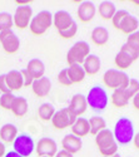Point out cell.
I'll use <instances>...</instances> for the list:
<instances>
[{
    "instance_id": "cell-36",
    "label": "cell",
    "mask_w": 139,
    "mask_h": 157,
    "mask_svg": "<svg viewBox=\"0 0 139 157\" xmlns=\"http://www.w3.org/2000/svg\"><path fill=\"white\" fill-rule=\"evenodd\" d=\"M127 93H128V96L130 97V99L139 92V81L138 79H134V78H130L129 79V84H128V87H127Z\"/></svg>"
},
{
    "instance_id": "cell-47",
    "label": "cell",
    "mask_w": 139,
    "mask_h": 157,
    "mask_svg": "<svg viewBox=\"0 0 139 157\" xmlns=\"http://www.w3.org/2000/svg\"><path fill=\"white\" fill-rule=\"evenodd\" d=\"M105 157H120L119 153H115V155H112V156H105Z\"/></svg>"
},
{
    "instance_id": "cell-29",
    "label": "cell",
    "mask_w": 139,
    "mask_h": 157,
    "mask_svg": "<svg viewBox=\"0 0 139 157\" xmlns=\"http://www.w3.org/2000/svg\"><path fill=\"white\" fill-rule=\"evenodd\" d=\"M54 113H55V108L50 103H43L38 108V116H39V118L42 121H45V122L52 121Z\"/></svg>"
},
{
    "instance_id": "cell-18",
    "label": "cell",
    "mask_w": 139,
    "mask_h": 157,
    "mask_svg": "<svg viewBox=\"0 0 139 157\" xmlns=\"http://www.w3.org/2000/svg\"><path fill=\"white\" fill-rule=\"evenodd\" d=\"M5 81H6V86L10 89V92L13 93L14 90H19L21 89V87H24V82H23V75L19 71H10L5 74Z\"/></svg>"
},
{
    "instance_id": "cell-17",
    "label": "cell",
    "mask_w": 139,
    "mask_h": 157,
    "mask_svg": "<svg viewBox=\"0 0 139 157\" xmlns=\"http://www.w3.org/2000/svg\"><path fill=\"white\" fill-rule=\"evenodd\" d=\"M100 65H102L100 58L95 54H89L83 62L82 67L86 75H95L100 71Z\"/></svg>"
},
{
    "instance_id": "cell-12",
    "label": "cell",
    "mask_w": 139,
    "mask_h": 157,
    "mask_svg": "<svg viewBox=\"0 0 139 157\" xmlns=\"http://www.w3.org/2000/svg\"><path fill=\"white\" fill-rule=\"evenodd\" d=\"M97 14V8L92 2H83L79 3L78 10H77V15L78 19L82 23H89L94 19Z\"/></svg>"
},
{
    "instance_id": "cell-20",
    "label": "cell",
    "mask_w": 139,
    "mask_h": 157,
    "mask_svg": "<svg viewBox=\"0 0 139 157\" xmlns=\"http://www.w3.org/2000/svg\"><path fill=\"white\" fill-rule=\"evenodd\" d=\"M71 135L77 136L78 138H83L89 135V122L84 117H78L71 126Z\"/></svg>"
},
{
    "instance_id": "cell-33",
    "label": "cell",
    "mask_w": 139,
    "mask_h": 157,
    "mask_svg": "<svg viewBox=\"0 0 139 157\" xmlns=\"http://www.w3.org/2000/svg\"><path fill=\"white\" fill-rule=\"evenodd\" d=\"M15 99V96L13 93H6V94H2L0 96V107L3 109L10 111L11 106H13V102Z\"/></svg>"
},
{
    "instance_id": "cell-21",
    "label": "cell",
    "mask_w": 139,
    "mask_h": 157,
    "mask_svg": "<svg viewBox=\"0 0 139 157\" xmlns=\"http://www.w3.org/2000/svg\"><path fill=\"white\" fill-rule=\"evenodd\" d=\"M67 72H68V77L71 82V84H78V83H82L84 79H85V72L83 69V67L80 64H71L67 68Z\"/></svg>"
},
{
    "instance_id": "cell-43",
    "label": "cell",
    "mask_w": 139,
    "mask_h": 157,
    "mask_svg": "<svg viewBox=\"0 0 139 157\" xmlns=\"http://www.w3.org/2000/svg\"><path fill=\"white\" fill-rule=\"evenodd\" d=\"M133 145L135 146V148L139 150V132L134 135V138H133Z\"/></svg>"
},
{
    "instance_id": "cell-30",
    "label": "cell",
    "mask_w": 139,
    "mask_h": 157,
    "mask_svg": "<svg viewBox=\"0 0 139 157\" xmlns=\"http://www.w3.org/2000/svg\"><path fill=\"white\" fill-rule=\"evenodd\" d=\"M114 63L118 67V71L123 72L124 69H128L130 67V65L133 64V60L130 58H128L127 56H124L123 53H120V52H118V54L114 58Z\"/></svg>"
},
{
    "instance_id": "cell-35",
    "label": "cell",
    "mask_w": 139,
    "mask_h": 157,
    "mask_svg": "<svg viewBox=\"0 0 139 157\" xmlns=\"http://www.w3.org/2000/svg\"><path fill=\"white\" fill-rule=\"evenodd\" d=\"M77 32H78V25H77V23L74 21L68 29L61 30V32H58V33H59L60 38H63V39H71L73 36H75Z\"/></svg>"
},
{
    "instance_id": "cell-7",
    "label": "cell",
    "mask_w": 139,
    "mask_h": 157,
    "mask_svg": "<svg viewBox=\"0 0 139 157\" xmlns=\"http://www.w3.org/2000/svg\"><path fill=\"white\" fill-rule=\"evenodd\" d=\"M77 118L78 117L75 116L68 107H65V108H61L59 111H55L53 118H52V124L57 129H65L68 127H71Z\"/></svg>"
},
{
    "instance_id": "cell-23",
    "label": "cell",
    "mask_w": 139,
    "mask_h": 157,
    "mask_svg": "<svg viewBox=\"0 0 139 157\" xmlns=\"http://www.w3.org/2000/svg\"><path fill=\"white\" fill-rule=\"evenodd\" d=\"M18 136V128L13 123H6L0 128V140L3 143H13Z\"/></svg>"
},
{
    "instance_id": "cell-34",
    "label": "cell",
    "mask_w": 139,
    "mask_h": 157,
    "mask_svg": "<svg viewBox=\"0 0 139 157\" xmlns=\"http://www.w3.org/2000/svg\"><path fill=\"white\" fill-rule=\"evenodd\" d=\"M120 53H123L124 56H127L128 58H130L133 62H135L138 58H139V52H137L135 49H133L132 47H129L128 44H124V45H122V48H120Z\"/></svg>"
},
{
    "instance_id": "cell-3",
    "label": "cell",
    "mask_w": 139,
    "mask_h": 157,
    "mask_svg": "<svg viewBox=\"0 0 139 157\" xmlns=\"http://www.w3.org/2000/svg\"><path fill=\"white\" fill-rule=\"evenodd\" d=\"M95 145L99 150V152L102 153V156H112L118 153V143L114 140L113 132L110 129L105 128L95 136Z\"/></svg>"
},
{
    "instance_id": "cell-11",
    "label": "cell",
    "mask_w": 139,
    "mask_h": 157,
    "mask_svg": "<svg viewBox=\"0 0 139 157\" xmlns=\"http://www.w3.org/2000/svg\"><path fill=\"white\" fill-rule=\"evenodd\" d=\"M35 152L39 157H54L58 152V145L53 138L43 137L35 145Z\"/></svg>"
},
{
    "instance_id": "cell-10",
    "label": "cell",
    "mask_w": 139,
    "mask_h": 157,
    "mask_svg": "<svg viewBox=\"0 0 139 157\" xmlns=\"http://www.w3.org/2000/svg\"><path fill=\"white\" fill-rule=\"evenodd\" d=\"M0 44L8 54H14L20 48V39L13 33V30L0 32Z\"/></svg>"
},
{
    "instance_id": "cell-4",
    "label": "cell",
    "mask_w": 139,
    "mask_h": 157,
    "mask_svg": "<svg viewBox=\"0 0 139 157\" xmlns=\"http://www.w3.org/2000/svg\"><path fill=\"white\" fill-rule=\"evenodd\" d=\"M52 25H53V14L48 10H42L31 18L28 28L31 32V34L39 36L45 34Z\"/></svg>"
},
{
    "instance_id": "cell-19",
    "label": "cell",
    "mask_w": 139,
    "mask_h": 157,
    "mask_svg": "<svg viewBox=\"0 0 139 157\" xmlns=\"http://www.w3.org/2000/svg\"><path fill=\"white\" fill-rule=\"evenodd\" d=\"M27 72L31 75V78L35 81V79H39V78L44 77V73H45V65L44 63L38 59V58H34L28 62V65H27Z\"/></svg>"
},
{
    "instance_id": "cell-46",
    "label": "cell",
    "mask_w": 139,
    "mask_h": 157,
    "mask_svg": "<svg viewBox=\"0 0 139 157\" xmlns=\"http://www.w3.org/2000/svg\"><path fill=\"white\" fill-rule=\"evenodd\" d=\"M33 2H31V0H28V2H19V0H18V2H16V4L19 5V6H21V5H30Z\"/></svg>"
},
{
    "instance_id": "cell-13",
    "label": "cell",
    "mask_w": 139,
    "mask_h": 157,
    "mask_svg": "<svg viewBox=\"0 0 139 157\" xmlns=\"http://www.w3.org/2000/svg\"><path fill=\"white\" fill-rule=\"evenodd\" d=\"M73 23H74L73 17L65 10H58L53 14V25L57 28L58 32L68 29Z\"/></svg>"
},
{
    "instance_id": "cell-27",
    "label": "cell",
    "mask_w": 139,
    "mask_h": 157,
    "mask_svg": "<svg viewBox=\"0 0 139 157\" xmlns=\"http://www.w3.org/2000/svg\"><path fill=\"white\" fill-rule=\"evenodd\" d=\"M115 11H117L115 4L112 2H102L98 5V14L104 20H112Z\"/></svg>"
},
{
    "instance_id": "cell-28",
    "label": "cell",
    "mask_w": 139,
    "mask_h": 157,
    "mask_svg": "<svg viewBox=\"0 0 139 157\" xmlns=\"http://www.w3.org/2000/svg\"><path fill=\"white\" fill-rule=\"evenodd\" d=\"M88 122H89V135L92 136H97L100 131L107 128L105 120L100 116H93L92 118L88 120Z\"/></svg>"
},
{
    "instance_id": "cell-9",
    "label": "cell",
    "mask_w": 139,
    "mask_h": 157,
    "mask_svg": "<svg viewBox=\"0 0 139 157\" xmlns=\"http://www.w3.org/2000/svg\"><path fill=\"white\" fill-rule=\"evenodd\" d=\"M33 18V9L30 5H21L15 9V13L13 15L14 27L18 29H25L29 27L30 20Z\"/></svg>"
},
{
    "instance_id": "cell-45",
    "label": "cell",
    "mask_w": 139,
    "mask_h": 157,
    "mask_svg": "<svg viewBox=\"0 0 139 157\" xmlns=\"http://www.w3.org/2000/svg\"><path fill=\"white\" fill-rule=\"evenodd\" d=\"M5 156V145L0 141V157H4Z\"/></svg>"
},
{
    "instance_id": "cell-49",
    "label": "cell",
    "mask_w": 139,
    "mask_h": 157,
    "mask_svg": "<svg viewBox=\"0 0 139 157\" xmlns=\"http://www.w3.org/2000/svg\"><path fill=\"white\" fill-rule=\"evenodd\" d=\"M0 96H2V93H0Z\"/></svg>"
},
{
    "instance_id": "cell-22",
    "label": "cell",
    "mask_w": 139,
    "mask_h": 157,
    "mask_svg": "<svg viewBox=\"0 0 139 157\" xmlns=\"http://www.w3.org/2000/svg\"><path fill=\"white\" fill-rule=\"evenodd\" d=\"M92 42L94 45L103 47L109 42V32L104 27H97L92 30Z\"/></svg>"
},
{
    "instance_id": "cell-25",
    "label": "cell",
    "mask_w": 139,
    "mask_h": 157,
    "mask_svg": "<svg viewBox=\"0 0 139 157\" xmlns=\"http://www.w3.org/2000/svg\"><path fill=\"white\" fill-rule=\"evenodd\" d=\"M139 27V20L137 19V17L129 14L127 18H125L122 24H120V27H119V30L123 33V34H127V35H130L133 34L134 32H137Z\"/></svg>"
},
{
    "instance_id": "cell-41",
    "label": "cell",
    "mask_w": 139,
    "mask_h": 157,
    "mask_svg": "<svg viewBox=\"0 0 139 157\" xmlns=\"http://www.w3.org/2000/svg\"><path fill=\"white\" fill-rule=\"evenodd\" d=\"M132 103H133V106H134V108L135 109H138L139 111V92L132 98Z\"/></svg>"
},
{
    "instance_id": "cell-40",
    "label": "cell",
    "mask_w": 139,
    "mask_h": 157,
    "mask_svg": "<svg viewBox=\"0 0 139 157\" xmlns=\"http://www.w3.org/2000/svg\"><path fill=\"white\" fill-rule=\"evenodd\" d=\"M0 93L2 94H6V93H11L10 89L6 86V81H5V74L0 75Z\"/></svg>"
},
{
    "instance_id": "cell-14",
    "label": "cell",
    "mask_w": 139,
    "mask_h": 157,
    "mask_svg": "<svg viewBox=\"0 0 139 157\" xmlns=\"http://www.w3.org/2000/svg\"><path fill=\"white\" fill-rule=\"evenodd\" d=\"M31 89H33V93L36 97H46L50 90H52V82L48 77H42L39 79H35L31 84Z\"/></svg>"
},
{
    "instance_id": "cell-37",
    "label": "cell",
    "mask_w": 139,
    "mask_h": 157,
    "mask_svg": "<svg viewBox=\"0 0 139 157\" xmlns=\"http://www.w3.org/2000/svg\"><path fill=\"white\" fill-rule=\"evenodd\" d=\"M125 44H128L129 47H132L133 49H135L137 52H139V30H137L133 34L128 35L127 43H125Z\"/></svg>"
},
{
    "instance_id": "cell-8",
    "label": "cell",
    "mask_w": 139,
    "mask_h": 157,
    "mask_svg": "<svg viewBox=\"0 0 139 157\" xmlns=\"http://www.w3.org/2000/svg\"><path fill=\"white\" fill-rule=\"evenodd\" d=\"M13 146H14V150L18 155H20L21 157H29L33 151L35 150V143L34 140L31 138V136L27 135V133H21L18 135L16 138L13 142Z\"/></svg>"
},
{
    "instance_id": "cell-26",
    "label": "cell",
    "mask_w": 139,
    "mask_h": 157,
    "mask_svg": "<svg viewBox=\"0 0 139 157\" xmlns=\"http://www.w3.org/2000/svg\"><path fill=\"white\" fill-rule=\"evenodd\" d=\"M28 108H29V104H28L27 99L24 97H15L10 111L16 117H24L28 113Z\"/></svg>"
},
{
    "instance_id": "cell-16",
    "label": "cell",
    "mask_w": 139,
    "mask_h": 157,
    "mask_svg": "<svg viewBox=\"0 0 139 157\" xmlns=\"http://www.w3.org/2000/svg\"><path fill=\"white\" fill-rule=\"evenodd\" d=\"M77 117H80L82 114H84L86 112L88 108V103H86V98L83 94H75L71 97L69 107H68Z\"/></svg>"
},
{
    "instance_id": "cell-44",
    "label": "cell",
    "mask_w": 139,
    "mask_h": 157,
    "mask_svg": "<svg viewBox=\"0 0 139 157\" xmlns=\"http://www.w3.org/2000/svg\"><path fill=\"white\" fill-rule=\"evenodd\" d=\"M4 157H21L20 155H18L15 151H9L8 153H5V156Z\"/></svg>"
},
{
    "instance_id": "cell-1",
    "label": "cell",
    "mask_w": 139,
    "mask_h": 157,
    "mask_svg": "<svg viewBox=\"0 0 139 157\" xmlns=\"http://www.w3.org/2000/svg\"><path fill=\"white\" fill-rule=\"evenodd\" d=\"M134 126L133 122L128 117H120L114 124V131H113V136L118 145L125 146L133 142L134 138Z\"/></svg>"
},
{
    "instance_id": "cell-5",
    "label": "cell",
    "mask_w": 139,
    "mask_h": 157,
    "mask_svg": "<svg viewBox=\"0 0 139 157\" xmlns=\"http://www.w3.org/2000/svg\"><path fill=\"white\" fill-rule=\"evenodd\" d=\"M129 75L118 69H108L103 74V83L109 89H127L129 84Z\"/></svg>"
},
{
    "instance_id": "cell-2",
    "label": "cell",
    "mask_w": 139,
    "mask_h": 157,
    "mask_svg": "<svg viewBox=\"0 0 139 157\" xmlns=\"http://www.w3.org/2000/svg\"><path fill=\"white\" fill-rule=\"evenodd\" d=\"M86 103L88 107H90L95 113H102L105 111L108 106V93L102 86H94L88 92Z\"/></svg>"
},
{
    "instance_id": "cell-24",
    "label": "cell",
    "mask_w": 139,
    "mask_h": 157,
    "mask_svg": "<svg viewBox=\"0 0 139 157\" xmlns=\"http://www.w3.org/2000/svg\"><path fill=\"white\" fill-rule=\"evenodd\" d=\"M130 102V97L128 96L125 89H115L113 90L112 94V103L113 106L117 108H123L125 106H128Z\"/></svg>"
},
{
    "instance_id": "cell-31",
    "label": "cell",
    "mask_w": 139,
    "mask_h": 157,
    "mask_svg": "<svg viewBox=\"0 0 139 157\" xmlns=\"http://www.w3.org/2000/svg\"><path fill=\"white\" fill-rule=\"evenodd\" d=\"M14 27V21H13V15L6 11L0 13V32L4 30H11Z\"/></svg>"
},
{
    "instance_id": "cell-48",
    "label": "cell",
    "mask_w": 139,
    "mask_h": 157,
    "mask_svg": "<svg viewBox=\"0 0 139 157\" xmlns=\"http://www.w3.org/2000/svg\"><path fill=\"white\" fill-rule=\"evenodd\" d=\"M133 4H135V5H138L139 6V2H138V0H133V2H132Z\"/></svg>"
},
{
    "instance_id": "cell-38",
    "label": "cell",
    "mask_w": 139,
    "mask_h": 157,
    "mask_svg": "<svg viewBox=\"0 0 139 157\" xmlns=\"http://www.w3.org/2000/svg\"><path fill=\"white\" fill-rule=\"evenodd\" d=\"M58 82L61 84V86H71V82L69 79V77H68V72H67V68L64 69H61L58 74Z\"/></svg>"
},
{
    "instance_id": "cell-32",
    "label": "cell",
    "mask_w": 139,
    "mask_h": 157,
    "mask_svg": "<svg viewBox=\"0 0 139 157\" xmlns=\"http://www.w3.org/2000/svg\"><path fill=\"white\" fill-rule=\"evenodd\" d=\"M128 15H129V13H128L127 10H117V11H115V14L113 15V18H112V24H113V27L119 30V27H120L122 21H123L125 18H127Z\"/></svg>"
},
{
    "instance_id": "cell-15",
    "label": "cell",
    "mask_w": 139,
    "mask_h": 157,
    "mask_svg": "<svg viewBox=\"0 0 139 157\" xmlns=\"http://www.w3.org/2000/svg\"><path fill=\"white\" fill-rule=\"evenodd\" d=\"M61 147L64 151L74 155V153H77L82 150L83 147V142L80 138H78L77 136H74V135H67L63 137L61 140Z\"/></svg>"
},
{
    "instance_id": "cell-6",
    "label": "cell",
    "mask_w": 139,
    "mask_h": 157,
    "mask_svg": "<svg viewBox=\"0 0 139 157\" xmlns=\"http://www.w3.org/2000/svg\"><path fill=\"white\" fill-rule=\"evenodd\" d=\"M90 54V45L86 42L79 40L74 43L71 48L68 50L67 53V62L69 65L71 64H83L85 58Z\"/></svg>"
},
{
    "instance_id": "cell-42",
    "label": "cell",
    "mask_w": 139,
    "mask_h": 157,
    "mask_svg": "<svg viewBox=\"0 0 139 157\" xmlns=\"http://www.w3.org/2000/svg\"><path fill=\"white\" fill-rule=\"evenodd\" d=\"M54 157H73V155L67 152V151H64V150H61V151H58Z\"/></svg>"
},
{
    "instance_id": "cell-39",
    "label": "cell",
    "mask_w": 139,
    "mask_h": 157,
    "mask_svg": "<svg viewBox=\"0 0 139 157\" xmlns=\"http://www.w3.org/2000/svg\"><path fill=\"white\" fill-rule=\"evenodd\" d=\"M21 75H23V82H24V87H31V84H33V82H34V79L31 78V75L27 72V69H23L21 72Z\"/></svg>"
}]
</instances>
